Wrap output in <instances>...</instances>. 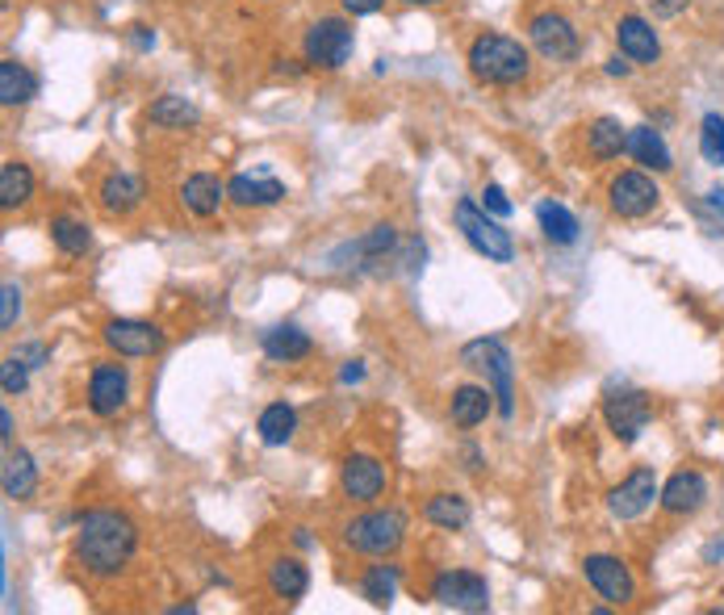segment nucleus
<instances>
[{"label":"nucleus","instance_id":"obj_47","mask_svg":"<svg viewBox=\"0 0 724 615\" xmlns=\"http://www.w3.org/2000/svg\"><path fill=\"white\" fill-rule=\"evenodd\" d=\"M708 206H712V210L724 218V188H712V193H708Z\"/></svg>","mask_w":724,"mask_h":615},{"label":"nucleus","instance_id":"obj_42","mask_svg":"<svg viewBox=\"0 0 724 615\" xmlns=\"http://www.w3.org/2000/svg\"><path fill=\"white\" fill-rule=\"evenodd\" d=\"M135 47L138 51H147V47H156V34L147 26H135Z\"/></svg>","mask_w":724,"mask_h":615},{"label":"nucleus","instance_id":"obj_24","mask_svg":"<svg viewBox=\"0 0 724 615\" xmlns=\"http://www.w3.org/2000/svg\"><path fill=\"white\" fill-rule=\"evenodd\" d=\"M101 206H106L109 214H131L143 206V181L131 176V172H113L106 176V185H101Z\"/></svg>","mask_w":724,"mask_h":615},{"label":"nucleus","instance_id":"obj_11","mask_svg":"<svg viewBox=\"0 0 724 615\" xmlns=\"http://www.w3.org/2000/svg\"><path fill=\"white\" fill-rule=\"evenodd\" d=\"M528 38H532V47H537L544 59H553V63H569V59L578 54V29L569 26L562 13H537V17L528 22Z\"/></svg>","mask_w":724,"mask_h":615},{"label":"nucleus","instance_id":"obj_1","mask_svg":"<svg viewBox=\"0 0 724 615\" xmlns=\"http://www.w3.org/2000/svg\"><path fill=\"white\" fill-rule=\"evenodd\" d=\"M135 549H138V528L122 511H88L81 519L76 562H81L88 574L113 578L118 569H126V562L135 557Z\"/></svg>","mask_w":724,"mask_h":615},{"label":"nucleus","instance_id":"obj_28","mask_svg":"<svg viewBox=\"0 0 724 615\" xmlns=\"http://www.w3.org/2000/svg\"><path fill=\"white\" fill-rule=\"evenodd\" d=\"M256 431H260V440L269 444V448H281V444H290L297 431V415L294 406H285V402H272L260 410V419H256Z\"/></svg>","mask_w":724,"mask_h":615},{"label":"nucleus","instance_id":"obj_36","mask_svg":"<svg viewBox=\"0 0 724 615\" xmlns=\"http://www.w3.org/2000/svg\"><path fill=\"white\" fill-rule=\"evenodd\" d=\"M394 243H398V235H394V226L390 222H381V226H373L365 239H356V256H365V260H381L385 251H394Z\"/></svg>","mask_w":724,"mask_h":615},{"label":"nucleus","instance_id":"obj_3","mask_svg":"<svg viewBox=\"0 0 724 615\" xmlns=\"http://www.w3.org/2000/svg\"><path fill=\"white\" fill-rule=\"evenodd\" d=\"M461 360L490 381V394H494L499 415L511 419V410H515V365H511L507 344L503 340H474V344L461 348Z\"/></svg>","mask_w":724,"mask_h":615},{"label":"nucleus","instance_id":"obj_45","mask_svg":"<svg viewBox=\"0 0 724 615\" xmlns=\"http://www.w3.org/2000/svg\"><path fill=\"white\" fill-rule=\"evenodd\" d=\"M628 72H633V63H624V59H608V76H628Z\"/></svg>","mask_w":724,"mask_h":615},{"label":"nucleus","instance_id":"obj_5","mask_svg":"<svg viewBox=\"0 0 724 615\" xmlns=\"http://www.w3.org/2000/svg\"><path fill=\"white\" fill-rule=\"evenodd\" d=\"M456 231L469 239V247L486 256L490 265H511V256H515V239H511V231H503L494 218L478 210L474 201H456Z\"/></svg>","mask_w":724,"mask_h":615},{"label":"nucleus","instance_id":"obj_4","mask_svg":"<svg viewBox=\"0 0 724 615\" xmlns=\"http://www.w3.org/2000/svg\"><path fill=\"white\" fill-rule=\"evenodd\" d=\"M352 553H365V557H390L398 544L406 540V515L398 507L385 511H365L356 515L348 528H344Z\"/></svg>","mask_w":724,"mask_h":615},{"label":"nucleus","instance_id":"obj_17","mask_svg":"<svg viewBox=\"0 0 724 615\" xmlns=\"http://www.w3.org/2000/svg\"><path fill=\"white\" fill-rule=\"evenodd\" d=\"M616 42H619V54H624L628 63H658V59H662L658 29L649 26L645 17H637V13H628V17L616 22Z\"/></svg>","mask_w":724,"mask_h":615},{"label":"nucleus","instance_id":"obj_27","mask_svg":"<svg viewBox=\"0 0 724 615\" xmlns=\"http://www.w3.org/2000/svg\"><path fill=\"white\" fill-rule=\"evenodd\" d=\"M537 222L540 231H544V239L557 243V247H569V243H578V218L565 210L562 201H540L537 206Z\"/></svg>","mask_w":724,"mask_h":615},{"label":"nucleus","instance_id":"obj_38","mask_svg":"<svg viewBox=\"0 0 724 615\" xmlns=\"http://www.w3.org/2000/svg\"><path fill=\"white\" fill-rule=\"evenodd\" d=\"M17 310H22V290L9 281V285L0 290V327H4V331L17 322Z\"/></svg>","mask_w":724,"mask_h":615},{"label":"nucleus","instance_id":"obj_21","mask_svg":"<svg viewBox=\"0 0 724 615\" xmlns=\"http://www.w3.org/2000/svg\"><path fill=\"white\" fill-rule=\"evenodd\" d=\"M265 356L277 360V365L302 360V356H310V335L302 327H294V322H281V327L265 331Z\"/></svg>","mask_w":724,"mask_h":615},{"label":"nucleus","instance_id":"obj_37","mask_svg":"<svg viewBox=\"0 0 724 615\" xmlns=\"http://www.w3.org/2000/svg\"><path fill=\"white\" fill-rule=\"evenodd\" d=\"M26 369L29 365H26V356H22V352H17V356H9V360L0 365V385H4V394H9V398H13V394H22V390L29 385Z\"/></svg>","mask_w":724,"mask_h":615},{"label":"nucleus","instance_id":"obj_19","mask_svg":"<svg viewBox=\"0 0 724 615\" xmlns=\"http://www.w3.org/2000/svg\"><path fill=\"white\" fill-rule=\"evenodd\" d=\"M181 201H185L188 214L214 218L218 210H222V201H231V197H226V185H222L218 176H210V172H193L185 185H181Z\"/></svg>","mask_w":724,"mask_h":615},{"label":"nucleus","instance_id":"obj_6","mask_svg":"<svg viewBox=\"0 0 724 615\" xmlns=\"http://www.w3.org/2000/svg\"><path fill=\"white\" fill-rule=\"evenodd\" d=\"M352 26L348 22H340V17H322L315 26L306 29V38H302V54H306V63L310 67H344L352 59Z\"/></svg>","mask_w":724,"mask_h":615},{"label":"nucleus","instance_id":"obj_14","mask_svg":"<svg viewBox=\"0 0 724 615\" xmlns=\"http://www.w3.org/2000/svg\"><path fill=\"white\" fill-rule=\"evenodd\" d=\"M131 398V377L122 365H97L93 377H88V406H93V415H101V419H113L122 406Z\"/></svg>","mask_w":724,"mask_h":615},{"label":"nucleus","instance_id":"obj_34","mask_svg":"<svg viewBox=\"0 0 724 615\" xmlns=\"http://www.w3.org/2000/svg\"><path fill=\"white\" fill-rule=\"evenodd\" d=\"M51 239L63 256H84L93 247V231H88V222H81V218H54Z\"/></svg>","mask_w":724,"mask_h":615},{"label":"nucleus","instance_id":"obj_15","mask_svg":"<svg viewBox=\"0 0 724 615\" xmlns=\"http://www.w3.org/2000/svg\"><path fill=\"white\" fill-rule=\"evenodd\" d=\"M340 485L356 503H373V499H381V490H385V465L365 453L348 456L344 469H340Z\"/></svg>","mask_w":724,"mask_h":615},{"label":"nucleus","instance_id":"obj_7","mask_svg":"<svg viewBox=\"0 0 724 615\" xmlns=\"http://www.w3.org/2000/svg\"><path fill=\"white\" fill-rule=\"evenodd\" d=\"M431 599L440 607H453V612H486L490 607V587L474 569H444L431 582Z\"/></svg>","mask_w":724,"mask_h":615},{"label":"nucleus","instance_id":"obj_2","mask_svg":"<svg viewBox=\"0 0 724 615\" xmlns=\"http://www.w3.org/2000/svg\"><path fill=\"white\" fill-rule=\"evenodd\" d=\"M469 72L482 84L511 88V84L528 81V72H532L528 47L519 38H507V34H478L469 42Z\"/></svg>","mask_w":724,"mask_h":615},{"label":"nucleus","instance_id":"obj_25","mask_svg":"<svg viewBox=\"0 0 724 615\" xmlns=\"http://www.w3.org/2000/svg\"><path fill=\"white\" fill-rule=\"evenodd\" d=\"M587 147L594 160H619L628 151V126H619V118H599L587 131Z\"/></svg>","mask_w":724,"mask_h":615},{"label":"nucleus","instance_id":"obj_23","mask_svg":"<svg viewBox=\"0 0 724 615\" xmlns=\"http://www.w3.org/2000/svg\"><path fill=\"white\" fill-rule=\"evenodd\" d=\"M0 482H4V499H29L34 490H38V465H34V456L29 453H9L4 456V473H0Z\"/></svg>","mask_w":724,"mask_h":615},{"label":"nucleus","instance_id":"obj_26","mask_svg":"<svg viewBox=\"0 0 724 615\" xmlns=\"http://www.w3.org/2000/svg\"><path fill=\"white\" fill-rule=\"evenodd\" d=\"M494 394H490V385H461L453 390V423L456 428H478L486 423V415H490V406H494Z\"/></svg>","mask_w":724,"mask_h":615},{"label":"nucleus","instance_id":"obj_31","mask_svg":"<svg viewBox=\"0 0 724 615\" xmlns=\"http://www.w3.org/2000/svg\"><path fill=\"white\" fill-rule=\"evenodd\" d=\"M147 118H151V126H163V131H185V126H193L201 113H197L193 101L176 97V93H168V97H160V101L151 106Z\"/></svg>","mask_w":724,"mask_h":615},{"label":"nucleus","instance_id":"obj_41","mask_svg":"<svg viewBox=\"0 0 724 615\" xmlns=\"http://www.w3.org/2000/svg\"><path fill=\"white\" fill-rule=\"evenodd\" d=\"M687 4H691V0H658V4H653V13H658V17H674V13H678V9H687Z\"/></svg>","mask_w":724,"mask_h":615},{"label":"nucleus","instance_id":"obj_8","mask_svg":"<svg viewBox=\"0 0 724 615\" xmlns=\"http://www.w3.org/2000/svg\"><path fill=\"white\" fill-rule=\"evenodd\" d=\"M603 419H608V428H612L619 444H637L641 431L649 428V419H653V406H649L641 390H619V394L603 402Z\"/></svg>","mask_w":724,"mask_h":615},{"label":"nucleus","instance_id":"obj_20","mask_svg":"<svg viewBox=\"0 0 724 615\" xmlns=\"http://www.w3.org/2000/svg\"><path fill=\"white\" fill-rule=\"evenodd\" d=\"M628 156L641 163V168H653V172H671L674 168L671 147H666V138L653 131V126H633L628 131Z\"/></svg>","mask_w":724,"mask_h":615},{"label":"nucleus","instance_id":"obj_10","mask_svg":"<svg viewBox=\"0 0 724 615\" xmlns=\"http://www.w3.org/2000/svg\"><path fill=\"white\" fill-rule=\"evenodd\" d=\"M608 197H612V210L619 218H645L658 210V201H662V188L653 185V176L641 172V168H633V172H619L612 188H608Z\"/></svg>","mask_w":724,"mask_h":615},{"label":"nucleus","instance_id":"obj_40","mask_svg":"<svg viewBox=\"0 0 724 615\" xmlns=\"http://www.w3.org/2000/svg\"><path fill=\"white\" fill-rule=\"evenodd\" d=\"M340 4H344V13H352V17H369L385 0H340Z\"/></svg>","mask_w":724,"mask_h":615},{"label":"nucleus","instance_id":"obj_33","mask_svg":"<svg viewBox=\"0 0 724 615\" xmlns=\"http://www.w3.org/2000/svg\"><path fill=\"white\" fill-rule=\"evenodd\" d=\"M360 590L373 607H390V599L398 594V565H369L360 578Z\"/></svg>","mask_w":724,"mask_h":615},{"label":"nucleus","instance_id":"obj_22","mask_svg":"<svg viewBox=\"0 0 724 615\" xmlns=\"http://www.w3.org/2000/svg\"><path fill=\"white\" fill-rule=\"evenodd\" d=\"M269 587L277 599H285V603H297L306 590H310V569L294 557H277L269 565Z\"/></svg>","mask_w":724,"mask_h":615},{"label":"nucleus","instance_id":"obj_44","mask_svg":"<svg viewBox=\"0 0 724 615\" xmlns=\"http://www.w3.org/2000/svg\"><path fill=\"white\" fill-rule=\"evenodd\" d=\"M0 440H13V410H0Z\"/></svg>","mask_w":724,"mask_h":615},{"label":"nucleus","instance_id":"obj_35","mask_svg":"<svg viewBox=\"0 0 724 615\" xmlns=\"http://www.w3.org/2000/svg\"><path fill=\"white\" fill-rule=\"evenodd\" d=\"M699 156L708 163L724 168V118L721 113H708L703 126H699Z\"/></svg>","mask_w":724,"mask_h":615},{"label":"nucleus","instance_id":"obj_9","mask_svg":"<svg viewBox=\"0 0 724 615\" xmlns=\"http://www.w3.org/2000/svg\"><path fill=\"white\" fill-rule=\"evenodd\" d=\"M582 574H587L590 590L599 594V599H608L612 607H628L633 603V574H628V565L619 562V557H608V553H590L587 562H582Z\"/></svg>","mask_w":724,"mask_h":615},{"label":"nucleus","instance_id":"obj_29","mask_svg":"<svg viewBox=\"0 0 724 615\" xmlns=\"http://www.w3.org/2000/svg\"><path fill=\"white\" fill-rule=\"evenodd\" d=\"M34 93H38L34 72L17 59H4L0 63V106H26Z\"/></svg>","mask_w":724,"mask_h":615},{"label":"nucleus","instance_id":"obj_30","mask_svg":"<svg viewBox=\"0 0 724 615\" xmlns=\"http://www.w3.org/2000/svg\"><path fill=\"white\" fill-rule=\"evenodd\" d=\"M29 197H34V172L17 160L0 163V206L17 210V206H26Z\"/></svg>","mask_w":724,"mask_h":615},{"label":"nucleus","instance_id":"obj_46","mask_svg":"<svg viewBox=\"0 0 724 615\" xmlns=\"http://www.w3.org/2000/svg\"><path fill=\"white\" fill-rule=\"evenodd\" d=\"M22 356L34 360V369H38V360H47V348H42V344H29V348H22Z\"/></svg>","mask_w":724,"mask_h":615},{"label":"nucleus","instance_id":"obj_39","mask_svg":"<svg viewBox=\"0 0 724 615\" xmlns=\"http://www.w3.org/2000/svg\"><path fill=\"white\" fill-rule=\"evenodd\" d=\"M482 210H486V214H494V218H511V210H515V206H511V197L499 185H486L482 188Z\"/></svg>","mask_w":724,"mask_h":615},{"label":"nucleus","instance_id":"obj_43","mask_svg":"<svg viewBox=\"0 0 724 615\" xmlns=\"http://www.w3.org/2000/svg\"><path fill=\"white\" fill-rule=\"evenodd\" d=\"M360 377H365V365H360V360H352L348 369L340 373V381H344V385H352V381H360Z\"/></svg>","mask_w":724,"mask_h":615},{"label":"nucleus","instance_id":"obj_16","mask_svg":"<svg viewBox=\"0 0 724 615\" xmlns=\"http://www.w3.org/2000/svg\"><path fill=\"white\" fill-rule=\"evenodd\" d=\"M658 503H662V511H671V515H696L708 503V478L699 469H678L671 482L662 485Z\"/></svg>","mask_w":724,"mask_h":615},{"label":"nucleus","instance_id":"obj_13","mask_svg":"<svg viewBox=\"0 0 724 615\" xmlns=\"http://www.w3.org/2000/svg\"><path fill=\"white\" fill-rule=\"evenodd\" d=\"M658 494H662V490H658V473H653V469H633V473L608 494V511H612L616 519H641L645 511L653 507Z\"/></svg>","mask_w":724,"mask_h":615},{"label":"nucleus","instance_id":"obj_18","mask_svg":"<svg viewBox=\"0 0 724 615\" xmlns=\"http://www.w3.org/2000/svg\"><path fill=\"white\" fill-rule=\"evenodd\" d=\"M226 197L235 206H243V210H251V206H277L285 197V185L277 176H269V172H240V176L226 181Z\"/></svg>","mask_w":724,"mask_h":615},{"label":"nucleus","instance_id":"obj_32","mask_svg":"<svg viewBox=\"0 0 724 615\" xmlns=\"http://www.w3.org/2000/svg\"><path fill=\"white\" fill-rule=\"evenodd\" d=\"M469 515H474V511H469V503H465L461 494H435V499H428V507H424V519L435 524V528H449V532L465 528Z\"/></svg>","mask_w":724,"mask_h":615},{"label":"nucleus","instance_id":"obj_12","mask_svg":"<svg viewBox=\"0 0 724 615\" xmlns=\"http://www.w3.org/2000/svg\"><path fill=\"white\" fill-rule=\"evenodd\" d=\"M106 344L118 356H131V360H138V356H156V352L163 348V331L156 327V322H143V319H113L106 322Z\"/></svg>","mask_w":724,"mask_h":615},{"label":"nucleus","instance_id":"obj_48","mask_svg":"<svg viewBox=\"0 0 724 615\" xmlns=\"http://www.w3.org/2000/svg\"><path fill=\"white\" fill-rule=\"evenodd\" d=\"M406 4H435V0H406Z\"/></svg>","mask_w":724,"mask_h":615}]
</instances>
